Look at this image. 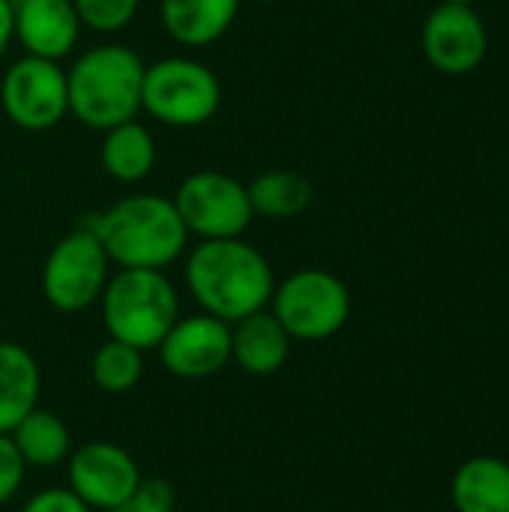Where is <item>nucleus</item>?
I'll return each mask as SVG.
<instances>
[{
    "mask_svg": "<svg viewBox=\"0 0 509 512\" xmlns=\"http://www.w3.org/2000/svg\"><path fill=\"white\" fill-rule=\"evenodd\" d=\"M9 438L27 468H54L72 453V435L66 423L57 414L42 411L39 405L9 432Z\"/></svg>",
    "mask_w": 509,
    "mask_h": 512,
    "instance_id": "aec40b11",
    "label": "nucleus"
},
{
    "mask_svg": "<svg viewBox=\"0 0 509 512\" xmlns=\"http://www.w3.org/2000/svg\"><path fill=\"white\" fill-rule=\"evenodd\" d=\"M246 189H249L252 213L261 219H273V222L294 219V216L306 213L309 204L315 201L312 183L300 171H288V168L264 171Z\"/></svg>",
    "mask_w": 509,
    "mask_h": 512,
    "instance_id": "6ab92c4d",
    "label": "nucleus"
},
{
    "mask_svg": "<svg viewBox=\"0 0 509 512\" xmlns=\"http://www.w3.org/2000/svg\"><path fill=\"white\" fill-rule=\"evenodd\" d=\"M183 279L201 312L225 324L267 309L276 288L270 261L243 237L198 240L186 255Z\"/></svg>",
    "mask_w": 509,
    "mask_h": 512,
    "instance_id": "f03ea898",
    "label": "nucleus"
},
{
    "mask_svg": "<svg viewBox=\"0 0 509 512\" xmlns=\"http://www.w3.org/2000/svg\"><path fill=\"white\" fill-rule=\"evenodd\" d=\"M222 105L219 75L195 57H162L144 69L141 111L171 129H195Z\"/></svg>",
    "mask_w": 509,
    "mask_h": 512,
    "instance_id": "39448f33",
    "label": "nucleus"
},
{
    "mask_svg": "<svg viewBox=\"0 0 509 512\" xmlns=\"http://www.w3.org/2000/svg\"><path fill=\"white\" fill-rule=\"evenodd\" d=\"M72 6L78 12L81 27L102 36H114L135 21L141 0H72Z\"/></svg>",
    "mask_w": 509,
    "mask_h": 512,
    "instance_id": "4be33fe9",
    "label": "nucleus"
},
{
    "mask_svg": "<svg viewBox=\"0 0 509 512\" xmlns=\"http://www.w3.org/2000/svg\"><path fill=\"white\" fill-rule=\"evenodd\" d=\"M111 512H174V492L165 480H144L123 507Z\"/></svg>",
    "mask_w": 509,
    "mask_h": 512,
    "instance_id": "b1692460",
    "label": "nucleus"
},
{
    "mask_svg": "<svg viewBox=\"0 0 509 512\" xmlns=\"http://www.w3.org/2000/svg\"><path fill=\"white\" fill-rule=\"evenodd\" d=\"M15 6V39L24 54L63 60L75 51L81 21L72 0H12Z\"/></svg>",
    "mask_w": 509,
    "mask_h": 512,
    "instance_id": "ddd939ff",
    "label": "nucleus"
},
{
    "mask_svg": "<svg viewBox=\"0 0 509 512\" xmlns=\"http://www.w3.org/2000/svg\"><path fill=\"white\" fill-rule=\"evenodd\" d=\"M291 336L270 309L231 324V360L255 378L276 375L291 357Z\"/></svg>",
    "mask_w": 509,
    "mask_h": 512,
    "instance_id": "4468645a",
    "label": "nucleus"
},
{
    "mask_svg": "<svg viewBox=\"0 0 509 512\" xmlns=\"http://www.w3.org/2000/svg\"><path fill=\"white\" fill-rule=\"evenodd\" d=\"M120 270H165L183 258L189 231L171 198L135 192L102 213H87L81 222Z\"/></svg>",
    "mask_w": 509,
    "mask_h": 512,
    "instance_id": "f257e3e1",
    "label": "nucleus"
},
{
    "mask_svg": "<svg viewBox=\"0 0 509 512\" xmlns=\"http://www.w3.org/2000/svg\"><path fill=\"white\" fill-rule=\"evenodd\" d=\"M141 375H144V351L126 345V342H117V339L102 342L90 360L93 384L111 396L129 393L141 381Z\"/></svg>",
    "mask_w": 509,
    "mask_h": 512,
    "instance_id": "412c9836",
    "label": "nucleus"
},
{
    "mask_svg": "<svg viewBox=\"0 0 509 512\" xmlns=\"http://www.w3.org/2000/svg\"><path fill=\"white\" fill-rule=\"evenodd\" d=\"M69 489L90 510L111 512L123 507L144 483L138 462L111 441H87L72 447L66 459Z\"/></svg>",
    "mask_w": 509,
    "mask_h": 512,
    "instance_id": "9d476101",
    "label": "nucleus"
},
{
    "mask_svg": "<svg viewBox=\"0 0 509 512\" xmlns=\"http://www.w3.org/2000/svg\"><path fill=\"white\" fill-rule=\"evenodd\" d=\"M489 51V30L474 6L438 3L423 21V54L444 75L474 72Z\"/></svg>",
    "mask_w": 509,
    "mask_h": 512,
    "instance_id": "f8f14e48",
    "label": "nucleus"
},
{
    "mask_svg": "<svg viewBox=\"0 0 509 512\" xmlns=\"http://www.w3.org/2000/svg\"><path fill=\"white\" fill-rule=\"evenodd\" d=\"M156 156H159L156 138L138 117L102 132L99 162H102L105 174L123 186H135V183L147 180L156 168Z\"/></svg>",
    "mask_w": 509,
    "mask_h": 512,
    "instance_id": "dca6fc26",
    "label": "nucleus"
},
{
    "mask_svg": "<svg viewBox=\"0 0 509 512\" xmlns=\"http://www.w3.org/2000/svg\"><path fill=\"white\" fill-rule=\"evenodd\" d=\"M15 39V6L12 0H0V54L12 45Z\"/></svg>",
    "mask_w": 509,
    "mask_h": 512,
    "instance_id": "a878e982",
    "label": "nucleus"
},
{
    "mask_svg": "<svg viewBox=\"0 0 509 512\" xmlns=\"http://www.w3.org/2000/svg\"><path fill=\"white\" fill-rule=\"evenodd\" d=\"M252 3H279V0H252Z\"/></svg>",
    "mask_w": 509,
    "mask_h": 512,
    "instance_id": "cd10ccee",
    "label": "nucleus"
},
{
    "mask_svg": "<svg viewBox=\"0 0 509 512\" xmlns=\"http://www.w3.org/2000/svg\"><path fill=\"white\" fill-rule=\"evenodd\" d=\"M21 512H93L72 489H42L36 492Z\"/></svg>",
    "mask_w": 509,
    "mask_h": 512,
    "instance_id": "393cba45",
    "label": "nucleus"
},
{
    "mask_svg": "<svg viewBox=\"0 0 509 512\" xmlns=\"http://www.w3.org/2000/svg\"><path fill=\"white\" fill-rule=\"evenodd\" d=\"M270 312L297 342H324L351 318V291L330 270H297L273 288Z\"/></svg>",
    "mask_w": 509,
    "mask_h": 512,
    "instance_id": "423d86ee",
    "label": "nucleus"
},
{
    "mask_svg": "<svg viewBox=\"0 0 509 512\" xmlns=\"http://www.w3.org/2000/svg\"><path fill=\"white\" fill-rule=\"evenodd\" d=\"M171 201L189 237L195 234L198 240L243 237L255 222L246 183L222 171H195L183 177Z\"/></svg>",
    "mask_w": 509,
    "mask_h": 512,
    "instance_id": "6e6552de",
    "label": "nucleus"
},
{
    "mask_svg": "<svg viewBox=\"0 0 509 512\" xmlns=\"http://www.w3.org/2000/svg\"><path fill=\"white\" fill-rule=\"evenodd\" d=\"M441 3H462V6H474V0H441Z\"/></svg>",
    "mask_w": 509,
    "mask_h": 512,
    "instance_id": "bb28decb",
    "label": "nucleus"
},
{
    "mask_svg": "<svg viewBox=\"0 0 509 512\" xmlns=\"http://www.w3.org/2000/svg\"><path fill=\"white\" fill-rule=\"evenodd\" d=\"M99 306L108 339L138 351H156L180 318V297L165 270H117L108 279Z\"/></svg>",
    "mask_w": 509,
    "mask_h": 512,
    "instance_id": "20e7f679",
    "label": "nucleus"
},
{
    "mask_svg": "<svg viewBox=\"0 0 509 512\" xmlns=\"http://www.w3.org/2000/svg\"><path fill=\"white\" fill-rule=\"evenodd\" d=\"M111 279V261L102 243L81 225L60 237L42 264V297L51 309L63 315H75L99 303L105 285Z\"/></svg>",
    "mask_w": 509,
    "mask_h": 512,
    "instance_id": "0eeeda50",
    "label": "nucleus"
},
{
    "mask_svg": "<svg viewBox=\"0 0 509 512\" xmlns=\"http://www.w3.org/2000/svg\"><path fill=\"white\" fill-rule=\"evenodd\" d=\"M165 372L183 381H201L231 363V324L198 312L177 318L165 339L156 345Z\"/></svg>",
    "mask_w": 509,
    "mask_h": 512,
    "instance_id": "9b49d317",
    "label": "nucleus"
},
{
    "mask_svg": "<svg viewBox=\"0 0 509 512\" xmlns=\"http://www.w3.org/2000/svg\"><path fill=\"white\" fill-rule=\"evenodd\" d=\"M456 512H509V462L474 456L462 462L450 483Z\"/></svg>",
    "mask_w": 509,
    "mask_h": 512,
    "instance_id": "a211bd4d",
    "label": "nucleus"
},
{
    "mask_svg": "<svg viewBox=\"0 0 509 512\" xmlns=\"http://www.w3.org/2000/svg\"><path fill=\"white\" fill-rule=\"evenodd\" d=\"M27 465L21 453L15 450L9 435H0V507H6L24 486Z\"/></svg>",
    "mask_w": 509,
    "mask_h": 512,
    "instance_id": "5701e85b",
    "label": "nucleus"
},
{
    "mask_svg": "<svg viewBox=\"0 0 509 512\" xmlns=\"http://www.w3.org/2000/svg\"><path fill=\"white\" fill-rule=\"evenodd\" d=\"M39 363L18 342H0V435H9L39 402Z\"/></svg>",
    "mask_w": 509,
    "mask_h": 512,
    "instance_id": "f3484780",
    "label": "nucleus"
},
{
    "mask_svg": "<svg viewBox=\"0 0 509 512\" xmlns=\"http://www.w3.org/2000/svg\"><path fill=\"white\" fill-rule=\"evenodd\" d=\"M0 105L12 126L24 132H48L69 114L66 69L57 60L24 54L3 72Z\"/></svg>",
    "mask_w": 509,
    "mask_h": 512,
    "instance_id": "1a4fd4ad",
    "label": "nucleus"
},
{
    "mask_svg": "<svg viewBox=\"0 0 509 512\" xmlns=\"http://www.w3.org/2000/svg\"><path fill=\"white\" fill-rule=\"evenodd\" d=\"M144 69L147 63L129 45L105 42L87 48L66 69L69 114L93 132L135 120L141 111Z\"/></svg>",
    "mask_w": 509,
    "mask_h": 512,
    "instance_id": "7ed1b4c3",
    "label": "nucleus"
},
{
    "mask_svg": "<svg viewBox=\"0 0 509 512\" xmlns=\"http://www.w3.org/2000/svg\"><path fill=\"white\" fill-rule=\"evenodd\" d=\"M243 0H159L162 30L183 48L219 42L237 21Z\"/></svg>",
    "mask_w": 509,
    "mask_h": 512,
    "instance_id": "2eb2a0df",
    "label": "nucleus"
}]
</instances>
